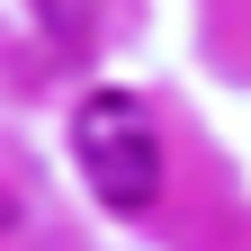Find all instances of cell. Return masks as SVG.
<instances>
[{
	"mask_svg": "<svg viewBox=\"0 0 251 251\" xmlns=\"http://www.w3.org/2000/svg\"><path fill=\"white\" fill-rule=\"evenodd\" d=\"M72 152H81L90 188H99V206L144 215L152 198H162V144H152V117L126 99V90H90V99H81Z\"/></svg>",
	"mask_w": 251,
	"mask_h": 251,
	"instance_id": "1",
	"label": "cell"
}]
</instances>
